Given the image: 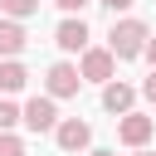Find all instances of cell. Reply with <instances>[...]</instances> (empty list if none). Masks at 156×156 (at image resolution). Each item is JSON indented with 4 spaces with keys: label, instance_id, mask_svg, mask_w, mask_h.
Returning <instances> with one entry per match:
<instances>
[{
    "label": "cell",
    "instance_id": "cell-9",
    "mask_svg": "<svg viewBox=\"0 0 156 156\" xmlns=\"http://www.w3.org/2000/svg\"><path fill=\"white\" fill-rule=\"evenodd\" d=\"M24 44H29L24 24H20V20H0V58H15Z\"/></svg>",
    "mask_w": 156,
    "mask_h": 156
},
{
    "label": "cell",
    "instance_id": "cell-13",
    "mask_svg": "<svg viewBox=\"0 0 156 156\" xmlns=\"http://www.w3.org/2000/svg\"><path fill=\"white\" fill-rule=\"evenodd\" d=\"M0 156H24V141L15 132H0Z\"/></svg>",
    "mask_w": 156,
    "mask_h": 156
},
{
    "label": "cell",
    "instance_id": "cell-12",
    "mask_svg": "<svg viewBox=\"0 0 156 156\" xmlns=\"http://www.w3.org/2000/svg\"><path fill=\"white\" fill-rule=\"evenodd\" d=\"M15 122H24V112H20L15 102H0V132H10Z\"/></svg>",
    "mask_w": 156,
    "mask_h": 156
},
{
    "label": "cell",
    "instance_id": "cell-18",
    "mask_svg": "<svg viewBox=\"0 0 156 156\" xmlns=\"http://www.w3.org/2000/svg\"><path fill=\"white\" fill-rule=\"evenodd\" d=\"M88 156H112V151H102V146H98V151H88Z\"/></svg>",
    "mask_w": 156,
    "mask_h": 156
},
{
    "label": "cell",
    "instance_id": "cell-11",
    "mask_svg": "<svg viewBox=\"0 0 156 156\" xmlns=\"http://www.w3.org/2000/svg\"><path fill=\"white\" fill-rule=\"evenodd\" d=\"M0 10L10 20H29V15H39V0H0Z\"/></svg>",
    "mask_w": 156,
    "mask_h": 156
},
{
    "label": "cell",
    "instance_id": "cell-10",
    "mask_svg": "<svg viewBox=\"0 0 156 156\" xmlns=\"http://www.w3.org/2000/svg\"><path fill=\"white\" fill-rule=\"evenodd\" d=\"M29 83V73H24V63H15V58H5L0 63V93H20Z\"/></svg>",
    "mask_w": 156,
    "mask_h": 156
},
{
    "label": "cell",
    "instance_id": "cell-16",
    "mask_svg": "<svg viewBox=\"0 0 156 156\" xmlns=\"http://www.w3.org/2000/svg\"><path fill=\"white\" fill-rule=\"evenodd\" d=\"M102 5H107V10H112V15H117V10H132V5H136V0H102Z\"/></svg>",
    "mask_w": 156,
    "mask_h": 156
},
{
    "label": "cell",
    "instance_id": "cell-8",
    "mask_svg": "<svg viewBox=\"0 0 156 156\" xmlns=\"http://www.w3.org/2000/svg\"><path fill=\"white\" fill-rule=\"evenodd\" d=\"M132 102H136V88H127V83H117V78L102 88V107H107V112L127 117V112H132Z\"/></svg>",
    "mask_w": 156,
    "mask_h": 156
},
{
    "label": "cell",
    "instance_id": "cell-6",
    "mask_svg": "<svg viewBox=\"0 0 156 156\" xmlns=\"http://www.w3.org/2000/svg\"><path fill=\"white\" fill-rule=\"evenodd\" d=\"M54 141H58L63 151H88L93 127H88V122H78V117H68V122H58V127H54Z\"/></svg>",
    "mask_w": 156,
    "mask_h": 156
},
{
    "label": "cell",
    "instance_id": "cell-17",
    "mask_svg": "<svg viewBox=\"0 0 156 156\" xmlns=\"http://www.w3.org/2000/svg\"><path fill=\"white\" fill-rule=\"evenodd\" d=\"M146 58H151V63H156V34H151V44H146Z\"/></svg>",
    "mask_w": 156,
    "mask_h": 156
},
{
    "label": "cell",
    "instance_id": "cell-2",
    "mask_svg": "<svg viewBox=\"0 0 156 156\" xmlns=\"http://www.w3.org/2000/svg\"><path fill=\"white\" fill-rule=\"evenodd\" d=\"M112 68H117V58H112V49H88L83 54V63H78V73H83V83H112Z\"/></svg>",
    "mask_w": 156,
    "mask_h": 156
},
{
    "label": "cell",
    "instance_id": "cell-19",
    "mask_svg": "<svg viewBox=\"0 0 156 156\" xmlns=\"http://www.w3.org/2000/svg\"><path fill=\"white\" fill-rule=\"evenodd\" d=\"M136 156H151V151H136Z\"/></svg>",
    "mask_w": 156,
    "mask_h": 156
},
{
    "label": "cell",
    "instance_id": "cell-5",
    "mask_svg": "<svg viewBox=\"0 0 156 156\" xmlns=\"http://www.w3.org/2000/svg\"><path fill=\"white\" fill-rule=\"evenodd\" d=\"M24 127H29V132H54V127H58L54 98H29V102H24Z\"/></svg>",
    "mask_w": 156,
    "mask_h": 156
},
{
    "label": "cell",
    "instance_id": "cell-14",
    "mask_svg": "<svg viewBox=\"0 0 156 156\" xmlns=\"http://www.w3.org/2000/svg\"><path fill=\"white\" fill-rule=\"evenodd\" d=\"M54 5H58L63 15H78V10H83V5H93V0H54Z\"/></svg>",
    "mask_w": 156,
    "mask_h": 156
},
{
    "label": "cell",
    "instance_id": "cell-15",
    "mask_svg": "<svg viewBox=\"0 0 156 156\" xmlns=\"http://www.w3.org/2000/svg\"><path fill=\"white\" fill-rule=\"evenodd\" d=\"M141 93H146V102H156V68H151V78L141 83Z\"/></svg>",
    "mask_w": 156,
    "mask_h": 156
},
{
    "label": "cell",
    "instance_id": "cell-3",
    "mask_svg": "<svg viewBox=\"0 0 156 156\" xmlns=\"http://www.w3.org/2000/svg\"><path fill=\"white\" fill-rule=\"evenodd\" d=\"M44 88H49V98H73V93L83 88V73H78L73 63H54L49 78H44Z\"/></svg>",
    "mask_w": 156,
    "mask_h": 156
},
{
    "label": "cell",
    "instance_id": "cell-4",
    "mask_svg": "<svg viewBox=\"0 0 156 156\" xmlns=\"http://www.w3.org/2000/svg\"><path fill=\"white\" fill-rule=\"evenodd\" d=\"M151 132H156V122H151L146 112H127V117L117 122V136H122L127 146H136V151H141V146L151 141Z\"/></svg>",
    "mask_w": 156,
    "mask_h": 156
},
{
    "label": "cell",
    "instance_id": "cell-1",
    "mask_svg": "<svg viewBox=\"0 0 156 156\" xmlns=\"http://www.w3.org/2000/svg\"><path fill=\"white\" fill-rule=\"evenodd\" d=\"M146 44H151V34H146V24H141V20H117V24H112V34H107L112 58H136V54H146Z\"/></svg>",
    "mask_w": 156,
    "mask_h": 156
},
{
    "label": "cell",
    "instance_id": "cell-7",
    "mask_svg": "<svg viewBox=\"0 0 156 156\" xmlns=\"http://www.w3.org/2000/svg\"><path fill=\"white\" fill-rule=\"evenodd\" d=\"M54 44H58L63 54H88V24L68 15V20L58 24V34H54Z\"/></svg>",
    "mask_w": 156,
    "mask_h": 156
}]
</instances>
